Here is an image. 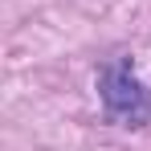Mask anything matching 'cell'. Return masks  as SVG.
<instances>
[{
	"label": "cell",
	"instance_id": "6da1fadb",
	"mask_svg": "<svg viewBox=\"0 0 151 151\" xmlns=\"http://www.w3.org/2000/svg\"><path fill=\"white\" fill-rule=\"evenodd\" d=\"M102 98H106V110L114 119H127V127H143V119L151 114V94L147 86L135 82L127 61L102 74Z\"/></svg>",
	"mask_w": 151,
	"mask_h": 151
}]
</instances>
